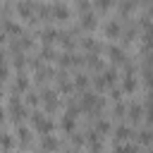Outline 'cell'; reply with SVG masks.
<instances>
[{"mask_svg":"<svg viewBox=\"0 0 153 153\" xmlns=\"http://www.w3.org/2000/svg\"><path fill=\"white\" fill-rule=\"evenodd\" d=\"M50 14H53L57 22H65V19L69 17V10H67L62 2H57V5H53V7H50Z\"/></svg>","mask_w":153,"mask_h":153,"instance_id":"cell-2","label":"cell"},{"mask_svg":"<svg viewBox=\"0 0 153 153\" xmlns=\"http://www.w3.org/2000/svg\"><path fill=\"white\" fill-rule=\"evenodd\" d=\"M112 81H115V72H105V74H103V79L98 81V86L103 88V86H110Z\"/></svg>","mask_w":153,"mask_h":153,"instance_id":"cell-7","label":"cell"},{"mask_svg":"<svg viewBox=\"0 0 153 153\" xmlns=\"http://www.w3.org/2000/svg\"><path fill=\"white\" fill-rule=\"evenodd\" d=\"M122 88H124L127 93H131V91L136 88V81H134V76H131V72H127V74H124V79H122Z\"/></svg>","mask_w":153,"mask_h":153,"instance_id":"cell-4","label":"cell"},{"mask_svg":"<svg viewBox=\"0 0 153 153\" xmlns=\"http://www.w3.org/2000/svg\"><path fill=\"white\" fill-rule=\"evenodd\" d=\"M81 108H84V110H93V108H98V98L91 96V93H86L84 100H81Z\"/></svg>","mask_w":153,"mask_h":153,"instance_id":"cell-5","label":"cell"},{"mask_svg":"<svg viewBox=\"0 0 153 153\" xmlns=\"http://www.w3.org/2000/svg\"><path fill=\"white\" fill-rule=\"evenodd\" d=\"M43 103H45V108H48V110H55V105H57L55 93H45V96H43Z\"/></svg>","mask_w":153,"mask_h":153,"instance_id":"cell-8","label":"cell"},{"mask_svg":"<svg viewBox=\"0 0 153 153\" xmlns=\"http://www.w3.org/2000/svg\"><path fill=\"white\" fill-rule=\"evenodd\" d=\"M79 10H81V12L86 14V12L91 10V5H88V0H79Z\"/></svg>","mask_w":153,"mask_h":153,"instance_id":"cell-13","label":"cell"},{"mask_svg":"<svg viewBox=\"0 0 153 153\" xmlns=\"http://www.w3.org/2000/svg\"><path fill=\"white\" fill-rule=\"evenodd\" d=\"M129 117H131V120H139V117H141V108H139V105H134V108L129 110Z\"/></svg>","mask_w":153,"mask_h":153,"instance_id":"cell-12","label":"cell"},{"mask_svg":"<svg viewBox=\"0 0 153 153\" xmlns=\"http://www.w3.org/2000/svg\"><path fill=\"white\" fill-rule=\"evenodd\" d=\"M146 120L153 124V100H151V105H148V112H146Z\"/></svg>","mask_w":153,"mask_h":153,"instance_id":"cell-15","label":"cell"},{"mask_svg":"<svg viewBox=\"0 0 153 153\" xmlns=\"http://www.w3.org/2000/svg\"><path fill=\"white\" fill-rule=\"evenodd\" d=\"M14 86H17L19 91H24V88H26V79H17V84H14Z\"/></svg>","mask_w":153,"mask_h":153,"instance_id":"cell-16","label":"cell"},{"mask_svg":"<svg viewBox=\"0 0 153 153\" xmlns=\"http://www.w3.org/2000/svg\"><path fill=\"white\" fill-rule=\"evenodd\" d=\"M55 38H60V36H57V31H53V29H48V31H43V41H45V43H53Z\"/></svg>","mask_w":153,"mask_h":153,"instance_id":"cell-10","label":"cell"},{"mask_svg":"<svg viewBox=\"0 0 153 153\" xmlns=\"http://www.w3.org/2000/svg\"><path fill=\"white\" fill-rule=\"evenodd\" d=\"M43 148H57V143H55L53 139H45V141H43Z\"/></svg>","mask_w":153,"mask_h":153,"instance_id":"cell-14","label":"cell"},{"mask_svg":"<svg viewBox=\"0 0 153 153\" xmlns=\"http://www.w3.org/2000/svg\"><path fill=\"white\" fill-rule=\"evenodd\" d=\"M110 60H112V62H117V65H120V62H122V60H124V53H122V50H120V48H110Z\"/></svg>","mask_w":153,"mask_h":153,"instance_id":"cell-6","label":"cell"},{"mask_svg":"<svg viewBox=\"0 0 153 153\" xmlns=\"http://www.w3.org/2000/svg\"><path fill=\"white\" fill-rule=\"evenodd\" d=\"M110 5H112L110 0H96V2H93V7H96V10H100V12H105V10H110Z\"/></svg>","mask_w":153,"mask_h":153,"instance_id":"cell-11","label":"cell"},{"mask_svg":"<svg viewBox=\"0 0 153 153\" xmlns=\"http://www.w3.org/2000/svg\"><path fill=\"white\" fill-rule=\"evenodd\" d=\"M33 127L38 129V134H50L55 124H53L48 117H43V115H33Z\"/></svg>","mask_w":153,"mask_h":153,"instance_id":"cell-1","label":"cell"},{"mask_svg":"<svg viewBox=\"0 0 153 153\" xmlns=\"http://www.w3.org/2000/svg\"><path fill=\"white\" fill-rule=\"evenodd\" d=\"M96 24H98V19H96V14H93V12H86V14L81 17V26H84V29H88V31H91V29H96Z\"/></svg>","mask_w":153,"mask_h":153,"instance_id":"cell-3","label":"cell"},{"mask_svg":"<svg viewBox=\"0 0 153 153\" xmlns=\"http://www.w3.org/2000/svg\"><path fill=\"white\" fill-rule=\"evenodd\" d=\"M105 33H108V38H115V36L120 33V26H117L115 22H110V24H108V29H105Z\"/></svg>","mask_w":153,"mask_h":153,"instance_id":"cell-9","label":"cell"}]
</instances>
